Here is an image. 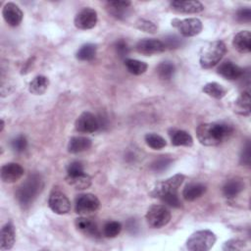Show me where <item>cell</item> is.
Here are the masks:
<instances>
[{
  "instance_id": "cell-2",
  "label": "cell",
  "mask_w": 251,
  "mask_h": 251,
  "mask_svg": "<svg viewBox=\"0 0 251 251\" xmlns=\"http://www.w3.org/2000/svg\"><path fill=\"white\" fill-rule=\"evenodd\" d=\"M42 188V180L38 175H32L18 188L16 197L22 206H27L35 199Z\"/></svg>"
},
{
  "instance_id": "cell-39",
  "label": "cell",
  "mask_w": 251,
  "mask_h": 251,
  "mask_svg": "<svg viewBox=\"0 0 251 251\" xmlns=\"http://www.w3.org/2000/svg\"><path fill=\"white\" fill-rule=\"evenodd\" d=\"M245 243L242 240L239 239H230L226 242H225L223 246V250L225 251H234V250H241L243 249Z\"/></svg>"
},
{
  "instance_id": "cell-26",
  "label": "cell",
  "mask_w": 251,
  "mask_h": 251,
  "mask_svg": "<svg viewBox=\"0 0 251 251\" xmlns=\"http://www.w3.org/2000/svg\"><path fill=\"white\" fill-rule=\"evenodd\" d=\"M244 188V184L241 180L230 179L226 182L223 187V194L226 198H233L238 193H240Z\"/></svg>"
},
{
  "instance_id": "cell-30",
  "label": "cell",
  "mask_w": 251,
  "mask_h": 251,
  "mask_svg": "<svg viewBox=\"0 0 251 251\" xmlns=\"http://www.w3.org/2000/svg\"><path fill=\"white\" fill-rule=\"evenodd\" d=\"M96 45L87 43L82 45L76 52V59L79 61H90L92 60L96 55Z\"/></svg>"
},
{
  "instance_id": "cell-38",
  "label": "cell",
  "mask_w": 251,
  "mask_h": 251,
  "mask_svg": "<svg viewBox=\"0 0 251 251\" xmlns=\"http://www.w3.org/2000/svg\"><path fill=\"white\" fill-rule=\"evenodd\" d=\"M67 173H68V176H75L83 174L84 173L83 166L80 162L74 161L71 164H69V166L67 168Z\"/></svg>"
},
{
  "instance_id": "cell-42",
  "label": "cell",
  "mask_w": 251,
  "mask_h": 251,
  "mask_svg": "<svg viewBox=\"0 0 251 251\" xmlns=\"http://www.w3.org/2000/svg\"><path fill=\"white\" fill-rule=\"evenodd\" d=\"M236 18L241 23H249L251 21V10L249 8H242L238 10Z\"/></svg>"
},
{
  "instance_id": "cell-29",
  "label": "cell",
  "mask_w": 251,
  "mask_h": 251,
  "mask_svg": "<svg viewBox=\"0 0 251 251\" xmlns=\"http://www.w3.org/2000/svg\"><path fill=\"white\" fill-rule=\"evenodd\" d=\"M125 66L127 69V71L135 75H142L146 72L148 66L146 63L135 60V59H126L125 60Z\"/></svg>"
},
{
  "instance_id": "cell-13",
  "label": "cell",
  "mask_w": 251,
  "mask_h": 251,
  "mask_svg": "<svg viewBox=\"0 0 251 251\" xmlns=\"http://www.w3.org/2000/svg\"><path fill=\"white\" fill-rule=\"evenodd\" d=\"M2 15L5 22L11 26H17L23 20V12L18 5L13 2L5 4L2 10Z\"/></svg>"
},
{
  "instance_id": "cell-24",
  "label": "cell",
  "mask_w": 251,
  "mask_h": 251,
  "mask_svg": "<svg viewBox=\"0 0 251 251\" xmlns=\"http://www.w3.org/2000/svg\"><path fill=\"white\" fill-rule=\"evenodd\" d=\"M48 86L49 79L44 75H37L29 82L28 90L34 95H41L47 90Z\"/></svg>"
},
{
  "instance_id": "cell-3",
  "label": "cell",
  "mask_w": 251,
  "mask_h": 251,
  "mask_svg": "<svg viewBox=\"0 0 251 251\" xmlns=\"http://www.w3.org/2000/svg\"><path fill=\"white\" fill-rule=\"evenodd\" d=\"M226 52V44L221 40H216L206 46L200 55V65L204 69L215 67L225 56Z\"/></svg>"
},
{
  "instance_id": "cell-35",
  "label": "cell",
  "mask_w": 251,
  "mask_h": 251,
  "mask_svg": "<svg viewBox=\"0 0 251 251\" xmlns=\"http://www.w3.org/2000/svg\"><path fill=\"white\" fill-rule=\"evenodd\" d=\"M136 27L145 32H150V33H154L157 30V26L154 23L144 19H140L136 22Z\"/></svg>"
},
{
  "instance_id": "cell-6",
  "label": "cell",
  "mask_w": 251,
  "mask_h": 251,
  "mask_svg": "<svg viewBox=\"0 0 251 251\" xmlns=\"http://www.w3.org/2000/svg\"><path fill=\"white\" fill-rule=\"evenodd\" d=\"M183 180H184V176L181 174H176L165 180L158 182L154 186L150 194L152 197L161 198L164 195H167L169 193H175L177 191V188L181 185Z\"/></svg>"
},
{
  "instance_id": "cell-15",
  "label": "cell",
  "mask_w": 251,
  "mask_h": 251,
  "mask_svg": "<svg viewBox=\"0 0 251 251\" xmlns=\"http://www.w3.org/2000/svg\"><path fill=\"white\" fill-rule=\"evenodd\" d=\"M171 7L174 11L180 14H197L203 11L204 6L199 1H173Z\"/></svg>"
},
{
  "instance_id": "cell-36",
  "label": "cell",
  "mask_w": 251,
  "mask_h": 251,
  "mask_svg": "<svg viewBox=\"0 0 251 251\" xmlns=\"http://www.w3.org/2000/svg\"><path fill=\"white\" fill-rule=\"evenodd\" d=\"M11 146L16 152H23L27 146L26 138L24 135H18L17 137L12 139Z\"/></svg>"
},
{
  "instance_id": "cell-9",
  "label": "cell",
  "mask_w": 251,
  "mask_h": 251,
  "mask_svg": "<svg viewBox=\"0 0 251 251\" xmlns=\"http://www.w3.org/2000/svg\"><path fill=\"white\" fill-rule=\"evenodd\" d=\"M99 199L91 193L80 194L75 198V209L77 214L86 215L95 212L99 208Z\"/></svg>"
},
{
  "instance_id": "cell-17",
  "label": "cell",
  "mask_w": 251,
  "mask_h": 251,
  "mask_svg": "<svg viewBox=\"0 0 251 251\" xmlns=\"http://www.w3.org/2000/svg\"><path fill=\"white\" fill-rule=\"evenodd\" d=\"M233 47L240 53H249L251 51V33L249 30L237 32L232 40Z\"/></svg>"
},
{
  "instance_id": "cell-18",
  "label": "cell",
  "mask_w": 251,
  "mask_h": 251,
  "mask_svg": "<svg viewBox=\"0 0 251 251\" xmlns=\"http://www.w3.org/2000/svg\"><path fill=\"white\" fill-rule=\"evenodd\" d=\"M0 238H1L0 249L2 251L9 250L14 246V243L16 240V231H15L14 226L11 223L6 224L2 227Z\"/></svg>"
},
{
  "instance_id": "cell-28",
  "label": "cell",
  "mask_w": 251,
  "mask_h": 251,
  "mask_svg": "<svg viewBox=\"0 0 251 251\" xmlns=\"http://www.w3.org/2000/svg\"><path fill=\"white\" fill-rule=\"evenodd\" d=\"M203 92L207 95L216 98V99H222L226 94V89L217 82H208L206 83L203 88Z\"/></svg>"
},
{
  "instance_id": "cell-4",
  "label": "cell",
  "mask_w": 251,
  "mask_h": 251,
  "mask_svg": "<svg viewBox=\"0 0 251 251\" xmlns=\"http://www.w3.org/2000/svg\"><path fill=\"white\" fill-rule=\"evenodd\" d=\"M216 242V235L209 229H202L192 233L186 240V248L190 251H207Z\"/></svg>"
},
{
  "instance_id": "cell-43",
  "label": "cell",
  "mask_w": 251,
  "mask_h": 251,
  "mask_svg": "<svg viewBox=\"0 0 251 251\" xmlns=\"http://www.w3.org/2000/svg\"><path fill=\"white\" fill-rule=\"evenodd\" d=\"M240 162L247 166H249V164H250V144L249 143L246 144V146L244 147V149L242 151V154L240 157Z\"/></svg>"
},
{
  "instance_id": "cell-11",
  "label": "cell",
  "mask_w": 251,
  "mask_h": 251,
  "mask_svg": "<svg viewBox=\"0 0 251 251\" xmlns=\"http://www.w3.org/2000/svg\"><path fill=\"white\" fill-rule=\"evenodd\" d=\"M98 17L94 9L86 7L81 9L75 17V25L79 29H90L96 25Z\"/></svg>"
},
{
  "instance_id": "cell-34",
  "label": "cell",
  "mask_w": 251,
  "mask_h": 251,
  "mask_svg": "<svg viewBox=\"0 0 251 251\" xmlns=\"http://www.w3.org/2000/svg\"><path fill=\"white\" fill-rule=\"evenodd\" d=\"M172 164V159L166 156H161L151 164V170L154 172H163L167 170Z\"/></svg>"
},
{
  "instance_id": "cell-20",
  "label": "cell",
  "mask_w": 251,
  "mask_h": 251,
  "mask_svg": "<svg viewBox=\"0 0 251 251\" xmlns=\"http://www.w3.org/2000/svg\"><path fill=\"white\" fill-rule=\"evenodd\" d=\"M75 225L77 227V229H79L80 231H82L85 234L91 235L93 237H97L100 234L96 224L87 218L80 217V218L75 219Z\"/></svg>"
},
{
  "instance_id": "cell-23",
  "label": "cell",
  "mask_w": 251,
  "mask_h": 251,
  "mask_svg": "<svg viewBox=\"0 0 251 251\" xmlns=\"http://www.w3.org/2000/svg\"><path fill=\"white\" fill-rule=\"evenodd\" d=\"M170 136L172 144L175 146H191L193 144L192 136L184 130L174 129Z\"/></svg>"
},
{
  "instance_id": "cell-16",
  "label": "cell",
  "mask_w": 251,
  "mask_h": 251,
  "mask_svg": "<svg viewBox=\"0 0 251 251\" xmlns=\"http://www.w3.org/2000/svg\"><path fill=\"white\" fill-rule=\"evenodd\" d=\"M218 74L226 79L234 80L240 78L243 75L244 71L234 63L226 61L218 67Z\"/></svg>"
},
{
  "instance_id": "cell-19",
  "label": "cell",
  "mask_w": 251,
  "mask_h": 251,
  "mask_svg": "<svg viewBox=\"0 0 251 251\" xmlns=\"http://www.w3.org/2000/svg\"><path fill=\"white\" fill-rule=\"evenodd\" d=\"M130 4L129 1H110L107 9L113 17L122 20L128 15Z\"/></svg>"
},
{
  "instance_id": "cell-40",
  "label": "cell",
  "mask_w": 251,
  "mask_h": 251,
  "mask_svg": "<svg viewBox=\"0 0 251 251\" xmlns=\"http://www.w3.org/2000/svg\"><path fill=\"white\" fill-rule=\"evenodd\" d=\"M163 43L165 44L166 49H176L181 46L182 40L176 35H169L165 38V41Z\"/></svg>"
},
{
  "instance_id": "cell-27",
  "label": "cell",
  "mask_w": 251,
  "mask_h": 251,
  "mask_svg": "<svg viewBox=\"0 0 251 251\" xmlns=\"http://www.w3.org/2000/svg\"><path fill=\"white\" fill-rule=\"evenodd\" d=\"M240 115L250 114V93L249 91H243L235 101V110Z\"/></svg>"
},
{
  "instance_id": "cell-25",
  "label": "cell",
  "mask_w": 251,
  "mask_h": 251,
  "mask_svg": "<svg viewBox=\"0 0 251 251\" xmlns=\"http://www.w3.org/2000/svg\"><path fill=\"white\" fill-rule=\"evenodd\" d=\"M66 181L75 189H86L91 185V177L85 173L75 176H67Z\"/></svg>"
},
{
  "instance_id": "cell-21",
  "label": "cell",
  "mask_w": 251,
  "mask_h": 251,
  "mask_svg": "<svg viewBox=\"0 0 251 251\" xmlns=\"http://www.w3.org/2000/svg\"><path fill=\"white\" fill-rule=\"evenodd\" d=\"M91 147V140L85 136H74L70 139L68 144V151L70 153H79Z\"/></svg>"
},
{
  "instance_id": "cell-32",
  "label": "cell",
  "mask_w": 251,
  "mask_h": 251,
  "mask_svg": "<svg viewBox=\"0 0 251 251\" xmlns=\"http://www.w3.org/2000/svg\"><path fill=\"white\" fill-rule=\"evenodd\" d=\"M145 142L149 147L155 150L162 149L167 144L166 140L161 135L156 133H147L145 135Z\"/></svg>"
},
{
  "instance_id": "cell-1",
  "label": "cell",
  "mask_w": 251,
  "mask_h": 251,
  "mask_svg": "<svg viewBox=\"0 0 251 251\" xmlns=\"http://www.w3.org/2000/svg\"><path fill=\"white\" fill-rule=\"evenodd\" d=\"M233 128L225 123L202 124L196 129L199 142L205 146H216L231 135Z\"/></svg>"
},
{
  "instance_id": "cell-10",
  "label": "cell",
  "mask_w": 251,
  "mask_h": 251,
  "mask_svg": "<svg viewBox=\"0 0 251 251\" xmlns=\"http://www.w3.org/2000/svg\"><path fill=\"white\" fill-rule=\"evenodd\" d=\"M48 206L54 213L65 215L71 210V201L62 191L53 190L48 198Z\"/></svg>"
},
{
  "instance_id": "cell-33",
  "label": "cell",
  "mask_w": 251,
  "mask_h": 251,
  "mask_svg": "<svg viewBox=\"0 0 251 251\" xmlns=\"http://www.w3.org/2000/svg\"><path fill=\"white\" fill-rule=\"evenodd\" d=\"M122 230V225L117 221H110L105 224L103 233L106 237H116Z\"/></svg>"
},
{
  "instance_id": "cell-14",
  "label": "cell",
  "mask_w": 251,
  "mask_h": 251,
  "mask_svg": "<svg viewBox=\"0 0 251 251\" xmlns=\"http://www.w3.org/2000/svg\"><path fill=\"white\" fill-rule=\"evenodd\" d=\"M23 175L24 168L17 163H8L1 168V179L7 183L19 180Z\"/></svg>"
},
{
  "instance_id": "cell-12",
  "label": "cell",
  "mask_w": 251,
  "mask_h": 251,
  "mask_svg": "<svg viewBox=\"0 0 251 251\" xmlns=\"http://www.w3.org/2000/svg\"><path fill=\"white\" fill-rule=\"evenodd\" d=\"M135 49L140 54L153 55L164 52L166 50V47L161 40L155 38H144L136 43Z\"/></svg>"
},
{
  "instance_id": "cell-5",
  "label": "cell",
  "mask_w": 251,
  "mask_h": 251,
  "mask_svg": "<svg viewBox=\"0 0 251 251\" xmlns=\"http://www.w3.org/2000/svg\"><path fill=\"white\" fill-rule=\"evenodd\" d=\"M148 225L154 228H160L168 225L171 220V212L164 205H152L146 213Z\"/></svg>"
},
{
  "instance_id": "cell-31",
  "label": "cell",
  "mask_w": 251,
  "mask_h": 251,
  "mask_svg": "<svg viewBox=\"0 0 251 251\" xmlns=\"http://www.w3.org/2000/svg\"><path fill=\"white\" fill-rule=\"evenodd\" d=\"M176 71L175 65L172 62L166 61V62H162L158 65L157 67V73L158 75L165 80H169L172 78V76L174 75Z\"/></svg>"
},
{
  "instance_id": "cell-8",
  "label": "cell",
  "mask_w": 251,
  "mask_h": 251,
  "mask_svg": "<svg viewBox=\"0 0 251 251\" xmlns=\"http://www.w3.org/2000/svg\"><path fill=\"white\" fill-rule=\"evenodd\" d=\"M101 126L100 119L90 112H83L75 121V127L78 132L92 133Z\"/></svg>"
},
{
  "instance_id": "cell-22",
  "label": "cell",
  "mask_w": 251,
  "mask_h": 251,
  "mask_svg": "<svg viewBox=\"0 0 251 251\" xmlns=\"http://www.w3.org/2000/svg\"><path fill=\"white\" fill-rule=\"evenodd\" d=\"M205 192L206 186L202 183H190L184 187L182 191V196L187 201H193L201 197Z\"/></svg>"
},
{
  "instance_id": "cell-41",
  "label": "cell",
  "mask_w": 251,
  "mask_h": 251,
  "mask_svg": "<svg viewBox=\"0 0 251 251\" xmlns=\"http://www.w3.org/2000/svg\"><path fill=\"white\" fill-rule=\"evenodd\" d=\"M115 49L120 57H126L129 52V47L124 39H120L115 43Z\"/></svg>"
},
{
  "instance_id": "cell-7",
  "label": "cell",
  "mask_w": 251,
  "mask_h": 251,
  "mask_svg": "<svg viewBox=\"0 0 251 251\" xmlns=\"http://www.w3.org/2000/svg\"><path fill=\"white\" fill-rule=\"evenodd\" d=\"M172 25L176 27L179 33L185 37H191L199 34L202 31L203 25L199 19L189 18V19H174L172 21Z\"/></svg>"
},
{
  "instance_id": "cell-37",
  "label": "cell",
  "mask_w": 251,
  "mask_h": 251,
  "mask_svg": "<svg viewBox=\"0 0 251 251\" xmlns=\"http://www.w3.org/2000/svg\"><path fill=\"white\" fill-rule=\"evenodd\" d=\"M165 204H167L168 206L174 207V208H178L180 207V200L178 199V196L176 194V192L175 193H169L167 195H164L163 197L160 198Z\"/></svg>"
}]
</instances>
